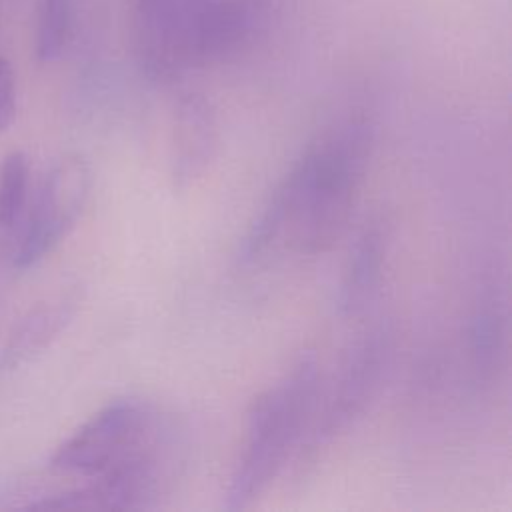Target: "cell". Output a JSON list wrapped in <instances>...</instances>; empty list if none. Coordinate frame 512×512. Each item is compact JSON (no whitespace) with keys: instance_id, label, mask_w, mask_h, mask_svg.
<instances>
[{"instance_id":"cell-1","label":"cell","mask_w":512,"mask_h":512,"mask_svg":"<svg viewBox=\"0 0 512 512\" xmlns=\"http://www.w3.org/2000/svg\"><path fill=\"white\" fill-rule=\"evenodd\" d=\"M374 148V126L348 116L318 134L270 192L240 248L252 264L276 244L300 256L328 252L346 232Z\"/></svg>"},{"instance_id":"cell-2","label":"cell","mask_w":512,"mask_h":512,"mask_svg":"<svg viewBox=\"0 0 512 512\" xmlns=\"http://www.w3.org/2000/svg\"><path fill=\"white\" fill-rule=\"evenodd\" d=\"M252 24V0H136L138 66L156 82L174 80L236 52Z\"/></svg>"},{"instance_id":"cell-3","label":"cell","mask_w":512,"mask_h":512,"mask_svg":"<svg viewBox=\"0 0 512 512\" xmlns=\"http://www.w3.org/2000/svg\"><path fill=\"white\" fill-rule=\"evenodd\" d=\"M318 388V362L308 354L254 398L246 420L244 450L224 494L226 510L248 508L280 474L312 420Z\"/></svg>"},{"instance_id":"cell-4","label":"cell","mask_w":512,"mask_h":512,"mask_svg":"<svg viewBox=\"0 0 512 512\" xmlns=\"http://www.w3.org/2000/svg\"><path fill=\"white\" fill-rule=\"evenodd\" d=\"M166 434L160 414L148 402L118 398L66 438L54 452L50 466L56 472L96 478Z\"/></svg>"},{"instance_id":"cell-5","label":"cell","mask_w":512,"mask_h":512,"mask_svg":"<svg viewBox=\"0 0 512 512\" xmlns=\"http://www.w3.org/2000/svg\"><path fill=\"white\" fill-rule=\"evenodd\" d=\"M392 350L394 338L388 326L368 330L350 346L310 428V450L336 440L366 412L380 392Z\"/></svg>"},{"instance_id":"cell-6","label":"cell","mask_w":512,"mask_h":512,"mask_svg":"<svg viewBox=\"0 0 512 512\" xmlns=\"http://www.w3.org/2000/svg\"><path fill=\"white\" fill-rule=\"evenodd\" d=\"M90 194V168L80 156L58 160L46 174L26 230L14 254V266L32 268L46 258L74 228Z\"/></svg>"},{"instance_id":"cell-7","label":"cell","mask_w":512,"mask_h":512,"mask_svg":"<svg viewBox=\"0 0 512 512\" xmlns=\"http://www.w3.org/2000/svg\"><path fill=\"white\" fill-rule=\"evenodd\" d=\"M218 150V122L210 102L200 94H186L174 108L170 174L176 188L194 184L210 166Z\"/></svg>"},{"instance_id":"cell-8","label":"cell","mask_w":512,"mask_h":512,"mask_svg":"<svg viewBox=\"0 0 512 512\" xmlns=\"http://www.w3.org/2000/svg\"><path fill=\"white\" fill-rule=\"evenodd\" d=\"M390 230L384 218H370L358 232L344 264L336 306L340 316L356 318L374 302L388 258Z\"/></svg>"},{"instance_id":"cell-9","label":"cell","mask_w":512,"mask_h":512,"mask_svg":"<svg viewBox=\"0 0 512 512\" xmlns=\"http://www.w3.org/2000/svg\"><path fill=\"white\" fill-rule=\"evenodd\" d=\"M504 300L496 286H488L476 298L468 328L466 350L470 372L480 388H494L500 382L508 350V320Z\"/></svg>"},{"instance_id":"cell-10","label":"cell","mask_w":512,"mask_h":512,"mask_svg":"<svg viewBox=\"0 0 512 512\" xmlns=\"http://www.w3.org/2000/svg\"><path fill=\"white\" fill-rule=\"evenodd\" d=\"M78 306L76 294H64L32 308L12 330L2 352L4 366H18L40 354L68 326Z\"/></svg>"},{"instance_id":"cell-11","label":"cell","mask_w":512,"mask_h":512,"mask_svg":"<svg viewBox=\"0 0 512 512\" xmlns=\"http://www.w3.org/2000/svg\"><path fill=\"white\" fill-rule=\"evenodd\" d=\"M72 34V0H38L36 56L54 62L62 56Z\"/></svg>"},{"instance_id":"cell-12","label":"cell","mask_w":512,"mask_h":512,"mask_svg":"<svg viewBox=\"0 0 512 512\" xmlns=\"http://www.w3.org/2000/svg\"><path fill=\"white\" fill-rule=\"evenodd\" d=\"M30 182V162L20 150L10 152L0 164V230L16 226L24 212Z\"/></svg>"},{"instance_id":"cell-13","label":"cell","mask_w":512,"mask_h":512,"mask_svg":"<svg viewBox=\"0 0 512 512\" xmlns=\"http://www.w3.org/2000/svg\"><path fill=\"white\" fill-rule=\"evenodd\" d=\"M16 118V74L12 64L0 56V132Z\"/></svg>"}]
</instances>
